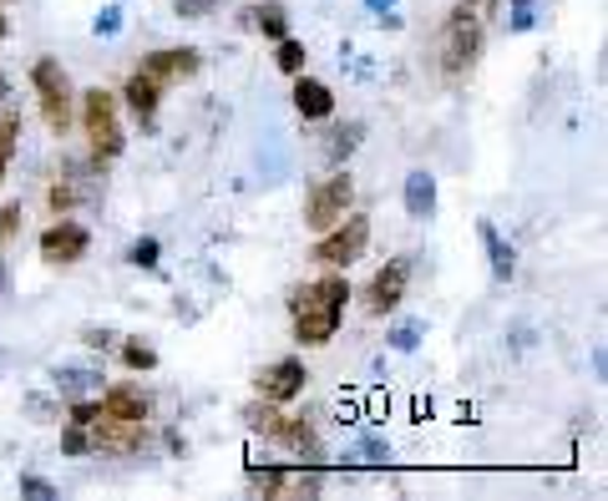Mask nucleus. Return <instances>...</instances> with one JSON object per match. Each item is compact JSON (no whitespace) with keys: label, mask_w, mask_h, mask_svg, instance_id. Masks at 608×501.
<instances>
[{"label":"nucleus","mask_w":608,"mask_h":501,"mask_svg":"<svg viewBox=\"0 0 608 501\" xmlns=\"http://www.w3.org/2000/svg\"><path fill=\"white\" fill-rule=\"evenodd\" d=\"M345 304H350V284H345L340 268H330L320 279L299 284L289 295V314H295V345L305 350H325L335 329L345 320Z\"/></svg>","instance_id":"1"},{"label":"nucleus","mask_w":608,"mask_h":501,"mask_svg":"<svg viewBox=\"0 0 608 501\" xmlns=\"http://www.w3.org/2000/svg\"><path fill=\"white\" fill-rule=\"evenodd\" d=\"M492 11H497V0H461V5H451V15H446V26H442V41H436L442 72L451 82L472 72V61L482 57V30H487Z\"/></svg>","instance_id":"2"},{"label":"nucleus","mask_w":608,"mask_h":501,"mask_svg":"<svg viewBox=\"0 0 608 501\" xmlns=\"http://www.w3.org/2000/svg\"><path fill=\"white\" fill-rule=\"evenodd\" d=\"M76 107H82V133H87V163L102 173L127 148V137H122V97L107 87H87L76 97Z\"/></svg>","instance_id":"3"},{"label":"nucleus","mask_w":608,"mask_h":501,"mask_svg":"<svg viewBox=\"0 0 608 501\" xmlns=\"http://www.w3.org/2000/svg\"><path fill=\"white\" fill-rule=\"evenodd\" d=\"M30 91H36L41 122L57 137H66V127L76 117V87H72V76L61 72L57 57H36V66H30Z\"/></svg>","instance_id":"4"},{"label":"nucleus","mask_w":608,"mask_h":501,"mask_svg":"<svg viewBox=\"0 0 608 501\" xmlns=\"http://www.w3.org/2000/svg\"><path fill=\"white\" fill-rule=\"evenodd\" d=\"M365 249H371V218L365 213H345L335 228H325L314 238L310 259L320 268H350L356 259H365Z\"/></svg>","instance_id":"5"},{"label":"nucleus","mask_w":608,"mask_h":501,"mask_svg":"<svg viewBox=\"0 0 608 501\" xmlns=\"http://www.w3.org/2000/svg\"><path fill=\"white\" fill-rule=\"evenodd\" d=\"M350 203H356V177L335 167V173L320 177V183L305 192V228L325 234V228H335V223L350 213Z\"/></svg>","instance_id":"6"},{"label":"nucleus","mask_w":608,"mask_h":501,"mask_svg":"<svg viewBox=\"0 0 608 501\" xmlns=\"http://www.w3.org/2000/svg\"><path fill=\"white\" fill-rule=\"evenodd\" d=\"M305 385H310V370H305V360H299V354H284V360H269V365H259V375H253V396L274 400V405H289V400L305 396Z\"/></svg>","instance_id":"7"},{"label":"nucleus","mask_w":608,"mask_h":501,"mask_svg":"<svg viewBox=\"0 0 608 501\" xmlns=\"http://www.w3.org/2000/svg\"><path fill=\"white\" fill-rule=\"evenodd\" d=\"M36 249H41L46 264H82V259H87V249H91V228H87V223H76L72 213H61L51 228H41Z\"/></svg>","instance_id":"8"},{"label":"nucleus","mask_w":608,"mask_h":501,"mask_svg":"<svg viewBox=\"0 0 608 501\" xmlns=\"http://www.w3.org/2000/svg\"><path fill=\"white\" fill-rule=\"evenodd\" d=\"M406 284H411V259H386V264L375 268L371 289H365V310L371 314H396L406 299Z\"/></svg>","instance_id":"9"},{"label":"nucleus","mask_w":608,"mask_h":501,"mask_svg":"<svg viewBox=\"0 0 608 501\" xmlns=\"http://www.w3.org/2000/svg\"><path fill=\"white\" fill-rule=\"evenodd\" d=\"M198 66H203V51H198V46H163V51L142 57V66H137V72H148V76H158L163 87H173V82L198 76Z\"/></svg>","instance_id":"10"},{"label":"nucleus","mask_w":608,"mask_h":501,"mask_svg":"<svg viewBox=\"0 0 608 501\" xmlns=\"http://www.w3.org/2000/svg\"><path fill=\"white\" fill-rule=\"evenodd\" d=\"M87 430H91V451H107V456H133V451H142V436H148V426L112 421V415H97Z\"/></svg>","instance_id":"11"},{"label":"nucleus","mask_w":608,"mask_h":501,"mask_svg":"<svg viewBox=\"0 0 608 501\" xmlns=\"http://www.w3.org/2000/svg\"><path fill=\"white\" fill-rule=\"evenodd\" d=\"M97 405L112 421H133V426H148L152 421V400L142 385H107V390H97Z\"/></svg>","instance_id":"12"},{"label":"nucleus","mask_w":608,"mask_h":501,"mask_svg":"<svg viewBox=\"0 0 608 501\" xmlns=\"http://www.w3.org/2000/svg\"><path fill=\"white\" fill-rule=\"evenodd\" d=\"M91 198H97V167H91V173H82V167H66V173L51 183V192H46V203H51V218L72 213L76 203H91Z\"/></svg>","instance_id":"13"},{"label":"nucleus","mask_w":608,"mask_h":501,"mask_svg":"<svg viewBox=\"0 0 608 501\" xmlns=\"http://www.w3.org/2000/svg\"><path fill=\"white\" fill-rule=\"evenodd\" d=\"M163 91L167 87L158 82V76L133 72V76H127V87H122V107H127L142 127H152V122H158V107H163Z\"/></svg>","instance_id":"14"},{"label":"nucleus","mask_w":608,"mask_h":501,"mask_svg":"<svg viewBox=\"0 0 608 501\" xmlns=\"http://www.w3.org/2000/svg\"><path fill=\"white\" fill-rule=\"evenodd\" d=\"M295 112L305 122H330L335 117V91L320 82V76H295Z\"/></svg>","instance_id":"15"},{"label":"nucleus","mask_w":608,"mask_h":501,"mask_svg":"<svg viewBox=\"0 0 608 501\" xmlns=\"http://www.w3.org/2000/svg\"><path fill=\"white\" fill-rule=\"evenodd\" d=\"M274 446H284V451L305 456V466H310V461H320V466H325V446H320V436H314V426L305 421V415H284V426H280V436H274Z\"/></svg>","instance_id":"16"},{"label":"nucleus","mask_w":608,"mask_h":501,"mask_svg":"<svg viewBox=\"0 0 608 501\" xmlns=\"http://www.w3.org/2000/svg\"><path fill=\"white\" fill-rule=\"evenodd\" d=\"M51 385H57V400L97 396V390H102V370H87V365H57V370H51Z\"/></svg>","instance_id":"17"},{"label":"nucleus","mask_w":608,"mask_h":501,"mask_svg":"<svg viewBox=\"0 0 608 501\" xmlns=\"http://www.w3.org/2000/svg\"><path fill=\"white\" fill-rule=\"evenodd\" d=\"M406 218H415V223L436 218V177L426 167L406 173Z\"/></svg>","instance_id":"18"},{"label":"nucleus","mask_w":608,"mask_h":501,"mask_svg":"<svg viewBox=\"0 0 608 501\" xmlns=\"http://www.w3.org/2000/svg\"><path fill=\"white\" fill-rule=\"evenodd\" d=\"M244 21H249L264 41H280V36H289V5L284 0H253L249 11H244Z\"/></svg>","instance_id":"19"},{"label":"nucleus","mask_w":608,"mask_h":501,"mask_svg":"<svg viewBox=\"0 0 608 501\" xmlns=\"http://www.w3.org/2000/svg\"><path fill=\"white\" fill-rule=\"evenodd\" d=\"M476 238H482V249H487L492 274H497V279H512V274H518V253H512V243H507L502 234H497V223H476Z\"/></svg>","instance_id":"20"},{"label":"nucleus","mask_w":608,"mask_h":501,"mask_svg":"<svg viewBox=\"0 0 608 501\" xmlns=\"http://www.w3.org/2000/svg\"><path fill=\"white\" fill-rule=\"evenodd\" d=\"M244 426L253 430V436H264V441H274L280 436V426H284V415H280V405L274 400H253V405H244Z\"/></svg>","instance_id":"21"},{"label":"nucleus","mask_w":608,"mask_h":501,"mask_svg":"<svg viewBox=\"0 0 608 501\" xmlns=\"http://www.w3.org/2000/svg\"><path fill=\"white\" fill-rule=\"evenodd\" d=\"M360 137H365V122H345V127H335V133L325 137V163L340 167L345 158L360 148Z\"/></svg>","instance_id":"22"},{"label":"nucleus","mask_w":608,"mask_h":501,"mask_svg":"<svg viewBox=\"0 0 608 501\" xmlns=\"http://www.w3.org/2000/svg\"><path fill=\"white\" fill-rule=\"evenodd\" d=\"M15 148H21V112L15 107H0V183L11 173Z\"/></svg>","instance_id":"23"},{"label":"nucleus","mask_w":608,"mask_h":501,"mask_svg":"<svg viewBox=\"0 0 608 501\" xmlns=\"http://www.w3.org/2000/svg\"><path fill=\"white\" fill-rule=\"evenodd\" d=\"M305 61H310V51H305L299 36H280V41H274V66H280L284 76H299L305 72Z\"/></svg>","instance_id":"24"},{"label":"nucleus","mask_w":608,"mask_h":501,"mask_svg":"<svg viewBox=\"0 0 608 501\" xmlns=\"http://www.w3.org/2000/svg\"><path fill=\"white\" fill-rule=\"evenodd\" d=\"M350 461H356V466H390V446L381 441V436H360V441L350 446Z\"/></svg>","instance_id":"25"},{"label":"nucleus","mask_w":608,"mask_h":501,"mask_svg":"<svg viewBox=\"0 0 608 501\" xmlns=\"http://www.w3.org/2000/svg\"><path fill=\"white\" fill-rule=\"evenodd\" d=\"M91 451V430L76 421H61V456H87Z\"/></svg>","instance_id":"26"},{"label":"nucleus","mask_w":608,"mask_h":501,"mask_svg":"<svg viewBox=\"0 0 608 501\" xmlns=\"http://www.w3.org/2000/svg\"><path fill=\"white\" fill-rule=\"evenodd\" d=\"M249 481H253V491H259V497H284V481H289V472H284V466H264V472L253 466Z\"/></svg>","instance_id":"27"},{"label":"nucleus","mask_w":608,"mask_h":501,"mask_svg":"<svg viewBox=\"0 0 608 501\" xmlns=\"http://www.w3.org/2000/svg\"><path fill=\"white\" fill-rule=\"evenodd\" d=\"M421 335H426V325H421V320H401V325H396V329H390V350H396V354H411L415 350V345H421Z\"/></svg>","instance_id":"28"},{"label":"nucleus","mask_w":608,"mask_h":501,"mask_svg":"<svg viewBox=\"0 0 608 501\" xmlns=\"http://www.w3.org/2000/svg\"><path fill=\"white\" fill-rule=\"evenodd\" d=\"M122 365L127 370H158V350L142 345V339H127V345H122Z\"/></svg>","instance_id":"29"},{"label":"nucleus","mask_w":608,"mask_h":501,"mask_svg":"<svg viewBox=\"0 0 608 501\" xmlns=\"http://www.w3.org/2000/svg\"><path fill=\"white\" fill-rule=\"evenodd\" d=\"M158 253H163V243H158V238H137L133 249H127V264L133 268H158Z\"/></svg>","instance_id":"30"},{"label":"nucleus","mask_w":608,"mask_h":501,"mask_svg":"<svg viewBox=\"0 0 608 501\" xmlns=\"http://www.w3.org/2000/svg\"><path fill=\"white\" fill-rule=\"evenodd\" d=\"M21 218H26V213H21V203H5V208H0V253H5L15 238H21Z\"/></svg>","instance_id":"31"},{"label":"nucleus","mask_w":608,"mask_h":501,"mask_svg":"<svg viewBox=\"0 0 608 501\" xmlns=\"http://www.w3.org/2000/svg\"><path fill=\"white\" fill-rule=\"evenodd\" d=\"M537 26V0H512V15H507V30L522 36V30Z\"/></svg>","instance_id":"32"},{"label":"nucleus","mask_w":608,"mask_h":501,"mask_svg":"<svg viewBox=\"0 0 608 501\" xmlns=\"http://www.w3.org/2000/svg\"><path fill=\"white\" fill-rule=\"evenodd\" d=\"M117 329H107V325H87L82 329V345H91V350H112V345H117Z\"/></svg>","instance_id":"33"},{"label":"nucleus","mask_w":608,"mask_h":501,"mask_svg":"<svg viewBox=\"0 0 608 501\" xmlns=\"http://www.w3.org/2000/svg\"><path fill=\"white\" fill-rule=\"evenodd\" d=\"M21 497H36V501H57V487L46 481V476H21Z\"/></svg>","instance_id":"34"},{"label":"nucleus","mask_w":608,"mask_h":501,"mask_svg":"<svg viewBox=\"0 0 608 501\" xmlns=\"http://www.w3.org/2000/svg\"><path fill=\"white\" fill-rule=\"evenodd\" d=\"M26 415H36V421L51 426V421H61V405L57 400H46V396H26Z\"/></svg>","instance_id":"35"},{"label":"nucleus","mask_w":608,"mask_h":501,"mask_svg":"<svg viewBox=\"0 0 608 501\" xmlns=\"http://www.w3.org/2000/svg\"><path fill=\"white\" fill-rule=\"evenodd\" d=\"M213 5H219V0H173V11H178L183 21H203V15H213Z\"/></svg>","instance_id":"36"},{"label":"nucleus","mask_w":608,"mask_h":501,"mask_svg":"<svg viewBox=\"0 0 608 501\" xmlns=\"http://www.w3.org/2000/svg\"><path fill=\"white\" fill-rule=\"evenodd\" d=\"M91 30H97V36H117L122 30V5H107V11L91 21Z\"/></svg>","instance_id":"37"},{"label":"nucleus","mask_w":608,"mask_h":501,"mask_svg":"<svg viewBox=\"0 0 608 501\" xmlns=\"http://www.w3.org/2000/svg\"><path fill=\"white\" fill-rule=\"evenodd\" d=\"M365 5H371V11H375V15H386V11H390V5H396V0H365Z\"/></svg>","instance_id":"38"},{"label":"nucleus","mask_w":608,"mask_h":501,"mask_svg":"<svg viewBox=\"0 0 608 501\" xmlns=\"http://www.w3.org/2000/svg\"><path fill=\"white\" fill-rule=\"evenodd\" d=\"M0 97H11V76L0 72Z\"/></svg>","instance_id":"39"},{"label":"nucleus","mask_w":608,"mask_h":501,"mask_svg":"<svg viewBox=\"0 0 608 501\" xmlns=\"http://www.w3.org/2000/svg\"><path fill=\"white\" fill-rule=\"evenodd\" d=\"M5 30H11V21H5V11H0V41H5Z\"/></svg>","instance_id":"40"},{"label":"nucleus","mask_w":608,"mask_h":501,"mask_svg":"<svg viewBox=\"0 0 608 501\" xmlns=\"http://www.w3.org/2000/svg\"><path fill=\"white\" fill-rule=\"evenodd\" d=\"M5 360H11V350H0V365H5Z\"/></svg>","instance_id":"41"}]
</instances>
